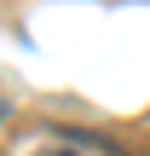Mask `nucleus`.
Segmentation results:
<instances>
[{
    "instance_id": "nucleus-1",
    "label": "nucleus",
    "mask_w": 150,
    "mask_h": 156,
    "mask_svg": "<svg viewBox=\"0 0 150 156\" xmlns=\"http://www.w3.org/2000/svg\"><path fill=\"white\" fill-rule=\"evenodd\" d=\"M40 156H69V151H40Z\"/></svg>"
}]
</instances>
